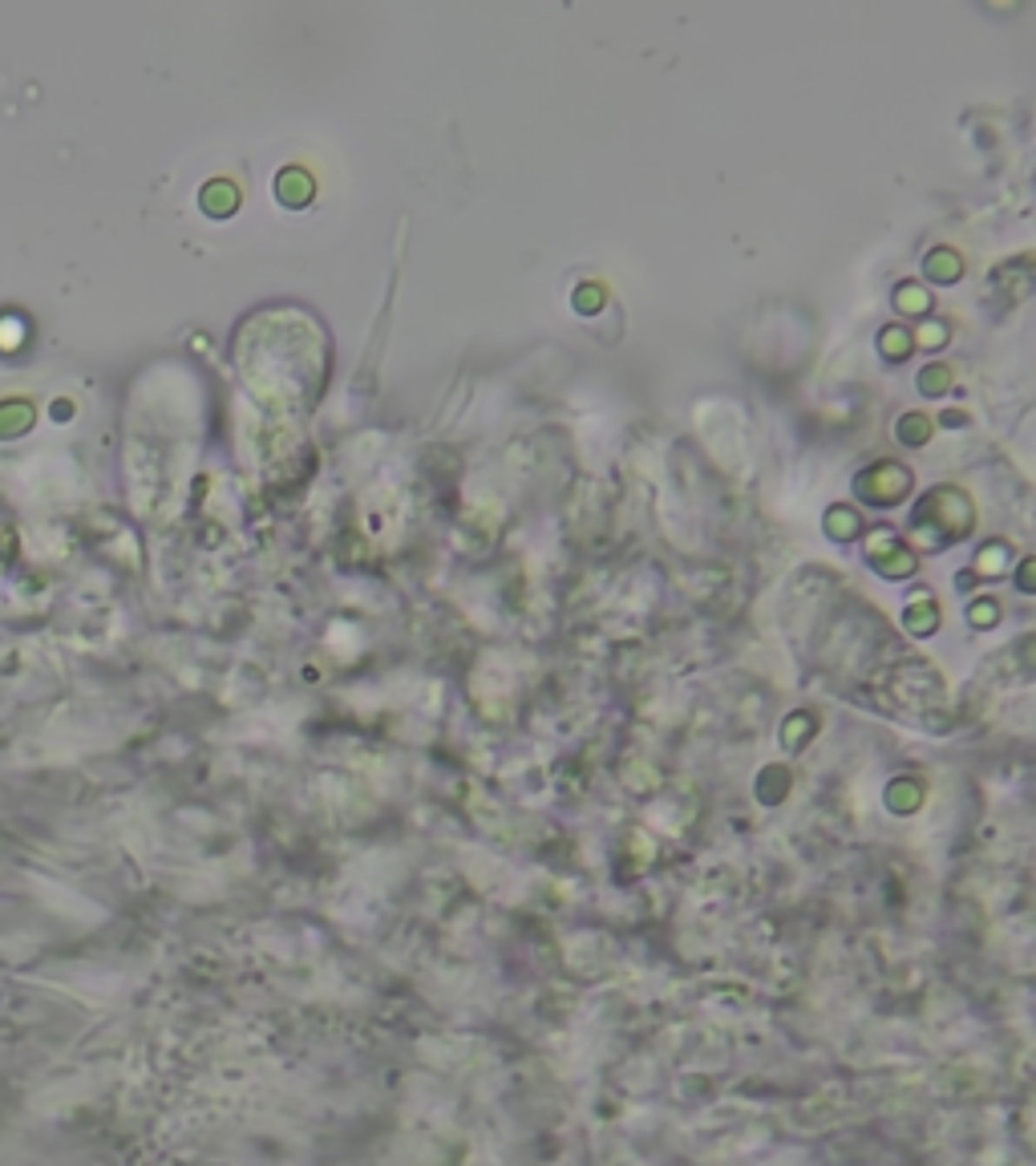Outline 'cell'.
Returning a JSON list of instances; mask_svg holds the SVG:
<instances>
[{
  "mask_svg": "<svg viewBox=\"0 0 1036 1166\" xmlns=\"http://www.w3.org/2000/svg\"><path fill=\"white\" fill-rule=\"evenodd\" d=\"M943 336H947V329H923L919 336H911V341H919V344H927V349H935V344H943Z\"/></svg>",
  "mask_w": 1036,
  "mask_h": 1166,
  "instance_id": "cell-15",
  "label": "cell"
},
{
  "mask_svg": "<svg viewBox=\"0 0 1036 1166\" xmlns=\"http://www.w3.org/2000/svg\"><path fill=\"white\" fill-rule=\"evenodd\" d=\"M1020 588H1025V591L1036 588V583H1033V559H1025V567H1020Z\"/></svg>",
  "mask_w": 1036,
  "mask_h": 1166,
  "instance_id": "cell-16",
  "label": "cell"
},
{
  "mask_svg": "<svg viewBox=\"0 0 1036 1166\" xmlns=\"http://www.w3.org/2000/svg\"><path fill=\"white\" fill-rule=\"evenodd\" d=\"M895 308H899V312H911V316H919V312H927V308H931V296L923 292L919 283H899Z\"/></svg>",
  "mask_w": 1036,
  "mask_h": 1166,
  "instance_id": "cell-10",
  "label": "cell"
},
{
  "mask_svg": "<svg viewBox=\"0 0 1036 1166\" xmlns=\"http://www.w3.org/2000/svg\"><path fill=\"white\" fill-rule=\"evenodd\" d=\"M931 437V422L923 417V413H906L903 417V425H899V442H906V446H923Z\"/></svg>",
  "mask_w": 1036,
  "mask_h": 1166,
  "instance_id": "cell-11",
  "label": "cell"
},
{
  "mask_svg": "<svg viewBox=\"0 0 1036 1166\" xmlns=\"http://www.w3.org/2000/svg\"><path fill=\"white\" fill-rule=\"evenodd\" d=\"M947 385H952V373H947L943 365H927L923 373H919V389H923V393H931V397H940Z\"/></svg>",
  "mask_w": 1036,
  "mask_h": 1166,
  "instance_id": "cell-12",
  "label": "cell"
},
{
  "mask_svg": "<svg viewBox=\"0 0 1036 1166\" xmlns=\"http://www.w3.org/2000/svg\"><path fill=\"white\" fill-rule=\"evenodd\" d=\"M871 563H874V571H883L887 579H906L911 571H915V555L899 543V535H891V530H874Z\"/></svg>",
  "mask_w": 1036,
  "mask_h": 1166,
  "instance_id": "cell-3",
  "label": "cell"
},
{
  "mask_svg": "<svg viewBox=\"0 0 1036 1166\" xmlns=\"http://www.w3.org/2000/svg\"><path fill=\"white\" fill-rule=\"evenodd\" d=\"M1008 551H1013L1008 543H988V547L976 555V563H972V567H976V576H1004V567H1008Z\"/></svg>",
  "mask_w": 1036,
  "mask_h": 1166,
  "instance_id": "cell-7",
  "label": "cell"
},
{
  "mask_svg": "<svg viewBox=\"0 0 1036 1166\" xmlns=\"http://www.w3.org/2000/svg\"><path fill=\"white\" fill-rule=\"evenodd\" d=\"M903 624L911 628L915 636H931V632L940 628V616H935V608H931V600H919V603H911V608H906Z\"/></svg>",
  "mask_w": 1036,
  "mask_h": 1166,
  "instance_id": "cell-8",
  "label": "cell"
},
{
  "mask_svg": "<svg viewBox=\"0 0 1036 1166\" xmlns=\"http://www.w3.org/2000/svg\"><path fill=\"white\" fill-rule=\"evenodd\" d=\"M976 527V507L964 490H931L923 503L915 507V523H911V543L919 551H943Z\"/></svg>",
  "mask_w": 1036,
  "mask_h": 1166,
  "instance_id": "cell-1",
  "label": "cell"
},
{
  "mask_svg": "<svg viewBox=\"0 0 1036 1166\" xmlns=\"http://www.w3.org/2000/svg\"><path fill=\"white\" fill-rule=\"evenodd\" d=\"M906 490H911V470H903L895 462H879L854 478V495L874 503V507H895L906 498Z\"/></svg>",
  "mask_w": 1036,
  "mask_h": 1166,
  "instance_id": "cell-2",
  "label": "cell"
},
{
  "mask_svg": "<svg viewBox=\"0 0 1036 1166\" xmlns=\"http://www.w3.org/2000/svg\"><path fill=\"white\" fill-rule=\"evenodd\" d=\"M967 620H972L976 628H992V624H996V603H988V600L972 603V608H967Z\"/></svg>",
  "mask_w": 1036,
  "mask_h": 1166,
  "instance_id": "cell-14",
  "label": "cell"
},
{
  "mask_svg": "<svg viewBox=\"0 0 1036 1166\" xmlns=\"http://www.w3.org/2000/svg\"><path fill=\"white\" fill-rule=\"evenodd\" d=\"M603 308V288L600 283H583L575 292V312H600Z\"/></svg>",
  "mask_w": 1036,
  "mask_h": 1166,
  "instance_id": "cell-13",
  "label": "cell"
},
{
  "mask_svg": "<svg viewBox=\"0 0 1036 1166\" xmlns=\"http://www.w3.org/2000/svg\"><path fill=\"white\" fill-rule=\"evenodd\" d=\"M862 530V518L854 515L850 507H830L826 510V535L830 539H854Z\"/></svg>",
  "mask_w": 1036,
  "mask_h": 1166,
  "instance_id": "cell-6",
  "label": "cell"
},
{
  "mask_svg": "<svg viewBox=\"0 0 1036 1166\" xmlns=\"http://www.w3.org/2000/svg\"><path fill=\"white\" fill-rule=\"evenodd\" d=\"M879 349H883L887 361H903V356L915 349V341H911V332L906 329L891 324V329H883V336H879Z\"/></svg>",
  "mask_w": 1036,
  "mask_h": 1166,
  "instance_id": "cell-9",
  "label": "cell"
},
{
  "mask_svg": "<svg viewBox=\"0 0 1036 1166\" xmlns=\"http://www.w3.org/2000/svg\"><path fill=\"white\" fill-rule=\"evenodd\" d=\"M276 195H280L283 207H304V203H312V195H316V183H312V175L300 170V166H283L280 175H276Z\"/></svg>",
  "mask_w": 1036,
  "mask_h": 1166,
  "instance_id": "cell-4",
  "label": "cell"
},
{
  "mask_svg": "<svg viewBox=\"0 0 1036 1166\" xmlns=\"http://www.w3.org/2000/svg\"><path fill=\"white\" fill-rule=\"evenodd\" d=\"M923 268H927V276L935 283H955L960 276H964V259L955 256L952 248H935L927 256V263H923Z\"/></svg>",
  "mask_w": 1036,
  "mask_h": 1166,
  "instance_id": "cell-5",
  "label": "cell"
}]
</instances>
